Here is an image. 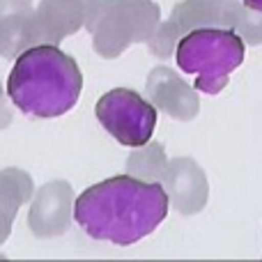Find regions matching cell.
Masks as SVG:
<instances>
[{"instance_id": "ba28073f", "label": "cell", "mask_w": 262, "mask_h": 262, "mask_svg": "<svg viewBox=\"0 0 262 262\" xmlns=\"http://www.w3.org/2000/svg\"><path fill=\"white\" fill-rule=\"evenodd\" d=\"M170 205L184 216L198 214L205 209L209 198V182L203 168L189 157H177L168 161V168L161 177Z\"/></svg>"}, {"instance_id": "9c48e42d", "label": "cell", "mask_w": 262, "mask_h": 262, "mask_svg": "<svg viewBox=\"0 0 262 262\" xmlns=\"http://www.w3.org/2000/svg\"><path fill=\"white\" fill-rule=\"evenodd\" d=\"M145 95L161 113L170 115L172 120H180V122L193 120L200 111V99L195 90L163 64L149 72L147 83H145Z\"/></svg>"}, {"instance_id": "7a4b0ae2", "label": "cell", "mask_w": 262, "mask_h": 262, "mask_svg": "<svg viewBox=\"0 0 262 262\" xmlns=\"http://www.w3.org/2000/svg\"><path fill=\"white\" fill-rule=\"evenodd\" d=\"M83 74L76 60L55 44H35L16 58L7 78V97L30 118H60L76 106Z\"/></svg>"}, {"instance_id": "277c9868", "label": "cell", "mask_w": 262, "mask_h": 262, "mask_svg": "<svg viewBox=\"0 0 262 262\" xmlns=\"http://www.w3.org/2000/svg\"><path fill=\"white\" fill-rule=\"evenodd\" d=\"M244 58L246 41L232 28H195L180 37L175 49L177 67L195 74V90L212 97L228 85Z\"/></svg>"}, {"instance_id": "8992f818", "label": "cell", "mask_w": 262, "mask_h": 262, "mask_svg": "<svg viewBox=\"0 0 262 262\" xmlns=\"http://www.w3.org/2000/svg\"><path fill=\"white\" fill-rule=\"evenodd\" d=\"M97 120L124 147L149 143L157 127V106L127 88L106 92L95 106Z\"/></svg>"}, {"instance_id": "5b68a950", "label": "cell", "mask_w": 262, "mask_h": 262, "mask_svg": "<svg viewBox=\"0 0 262 262\" xmlns=\"http://www.w3.org/2000/svg\"><path fill=\"white\" fill-rule=\"evenodd\" d=\"M161 23V9L152 0H90L85 30L92 46L106 60H115L134 44H147Z\"/></svg>"}, {"instance_id": "5bb4252c", "label": "cell", "mask_w": 262, "mask_h": 262, "mask_svg": "<svg viewBox=\"0 0 262 262\" xmlns=\"http://www.w3.org/2000/svg\"><path fill=\"white\" fill-rule=\"evenodd\" d=\"M9 124H12V111H9L7 99H5L3 90H0V131L7 129Z\"/></svg>"}, {"instance_id": "8fae6325", "label": "cell", "mask_w": 262, "mask_h": 262, "mask_svg": "<svg viewBox=\"0 0 262 262\" xmlns=\"http://www.w3.org/2000/svg\"><path fill=\"white\" fill-rule=\"evenodd\" d=\"M90 0H41L35 9L37 41L58 46L85 26Z\"/></svg>"}, {"instance_id": "4fadbf2b", "label": "cell", "mask_w": 262, "mask_h": 262, "mask_svg": "<svg viewBox=\"0 0 262 262\" xmlns=\"http://www.w3.org/2000/svg\"><path fill=\"white\" fill-rule=\"evenodd\" d=\"M168 168V157L161 143H149L136 147L127 159V172L145 182H161L163 172Z\"/></svg>"}, {"instance_id": "3957f363", "label": "cell", "mask_w": 262, "mask_h": 262, "mask_svg": "<svg viewBox=\"0 0 262 262\" xmlns=\"http://www.w3.org/2000/svg\"><path fill=\"white\" fill-rule=\"evenodd\" d=\"M195 28H232L246 44H262V12L237 0H182L172 7L170 18L159 23L147 39V49L157 58H170L182 35Z\"/></svg>"}, {"instance_id": "6da1fadb", "label": "cell", "mask_w": 262, "mask_h": 262, "mask_svg": "<svg viewBox=\"0 0 262 262\" xmlns=\"http://www.w3.org/2000/svg\"><path fill=\"white\" fill-rule=\"evenodd\" d=\"M170 207L161 182L115 175L85 189L76 198L74 219L90 237L131 246L154 232Z\"/></svg>"}, {"instance_id": "9a60e30c", "label": "cell", "mask_w": 262, "mask_h": 262, "mask_svg": "<svg viewBox=\"0 0 262 262\" xmlns=\"http://www.w3.org/2000/svg\"><path fill=\"white\" fill-rule=\"evenodd\" d=\"M244 5L251 9H255V12H262V0H244Z\"/></svg>"}, {"instance_id": "7c38bea8", "label": "cell", "mask_w": 262, "mask_h": 262, "mask_svg": "<svg viewBox=\"0 0 262 262\" xmlns=\"http://www.w3.org/2000/svg\"><path fill=\"white\" fill-rule=\"evenodd\" d=\"M32 193H35V184L26 170L21 168L0 170V246L7 242L21 205H26ZM0 260H5V255H0Z\"/></svg>"}, {"instance_id": "30bf717a", "label": "cell", "mask_w": 262, "mask_h": 262, "mask_svg": "<svg viewBox=\"0 0 262 262\" xmlns=\"http://www.w3.org/2000/svg\"><path fill=\"white\" fill-rule=\"evenodd\" d=\"M32 0H0V58L16 60L39 44Z\"/></svg>"}, {"instance_id": "52a82bcc", "label": "cell", "mask_w": 262, "mask_h": 262, "mask_svg": "<svg viewBox=\"0 0 262 262\" xmlns=\"http://www.w3.org/2000/svg\"><path fill=\"white\" fill-rule=\"evenodd\" d=\"M74 189L69 182L53 180L35 191V198L28 212V230L39 239L60 237L72 228L74 214Z\"/></svg>"}]
</instances>
